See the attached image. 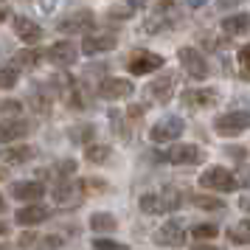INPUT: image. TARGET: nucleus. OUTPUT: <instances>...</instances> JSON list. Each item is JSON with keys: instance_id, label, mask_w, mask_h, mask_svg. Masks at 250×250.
Here are the masks:
<instances>
[{"instance_id": "obj_1", "label": "nucleus", "mask_w": 250, "mask_h": 250, "mask_svg": "<svg viewBox=\"0 0 250 250\" xmlns=\"http://www.w3.org/2000/svg\"><path fill=\"white\" fill-rule=\"evenodd\" d=\"M200 186H203L205 191H214V194H230L239 188V180L233 171L222 169V166H208L200 174Z\"/></svg>"}, {"instance_id": "obj_2", "label": "nucleus", "mask_w": 250, "mask_h": 250, "mask_svg": "<svg viewBox=\"0 0 250 250\" xmlns=\"http://www.w3.org/2000/svg\"><path fill=\"white\" fill-rule=\"evenodd\" d=\"M93 25H96V14H93L90 9H79V12L65 14V17L59 20L57 28L62 34L73 37V34H87V31H93Z\"/></svg>"}, {"instance_id": "obj_3", "label": "nucleus", "mask_w": 250, "mask_h": 250, "mask_svg": "<svg viewBox=\"0 0 250 250\" xmlns=\"http://www.w3.org/2000/svg\"><path fill=\"white\" fill-rule=\"evenodd\" d=\"M158 160H166V163H174V166H197V163L205 160V155H203V149L194 146V144H177L169 152L158 155Z\"/></svg>"}, {"instance_id": "obj_4", "label": "nucleus", "mask_w": 250, "mask_h": 250, "mask_svg": "<svg viewBox=\"0 0 250 250\" xmlns=\"http://www.w3.org/2000/svg\"><path fill=\"white\" fill-rule=\"evenodd\" d=\"M79 45L76 42H70V40H59L54 45H48L45 51V59L54 65V68H70V65H76V59H79Z\"/></svg>"}, {"instance_id": "obj_5", "label": "nucleus", "mask_w": 250, "mask_h": 250, "mask_svg": "<svg viewBox=\"0 0 250 250\" xmlns=\"http://www.w3.org/2000/svg\"><path fill=\"white\" fill-rule=\"evenodd\" d=\"M177 59H180V68L191 76V79H205L211 70H208V62H205L203 51H197L194 45H186L177 51Z\"/></svg>"}, {"instance_id": "obj_6", "label": "nucleus", "mask_w": 250, "mask_h": 250, "mask_svg": "<svg viewBox=\"0 0 250 250\" xmlns=\"http://www.w3.org/2000/svg\"><path fill=\"white\" fill-rule=\"evenodd\" d=\"M183 129H186V121H183L180 115H163L158 124L149 129V138L155 144H169V141L183 135Z\"/></svg>"}, {"instance_id": "obj_7", "label": "nucleus", "mask_w": 250, "mask_h": 250, "mask_svg": "<svg viewBox=\"0 0 250 250\" xmlns=\"http://www.w3.org/2000/svg\"><path fill=\"white\" fill-rule=\"evenodd\" d=\"M115 45H118V37L113 31H87L84 34V42L79 45V51L87 54V57H99V54L113 51Z\"/></svg>"}, {"instance_id": "obj_8", "label": "nucleus", "mask_w": 250, "mask_h": 250, "mask_svg": "<svg viewBox=\"0 0 250 250\" xmlns=\"http://www.w3.org/2000/svg\"><path fill=\"white\" fill-rule=\"evenodd\" d=\"M214 129L219 135H239V132H245L250 129V113L245 110H233V113H225V115H216L214 118Z\"/></svg>"}, {"instance_id": "obj_9", "label": "nucleus", "mask_w": 250, "mask_h": 250, "mask_svg": "<svg viewBox=\"0 0 250 250\" xmlns=\"http://www.w3.org/2000/svg\"><path fill=\"white\" fill-rule=\"evenodd\" d=\"M174 20H177L174 3H171V0H163L158 9L144 20V31H146V34H160V31H163V28H169Z\"/></svg>"}, {"instance_id": "obj_10", "label": "nucleus", "mask_w": 250, "mask_h": 250, "mask_svg": "<svg viewBox=\"0 0 250 250\" xmlns=\"http://www.w3.org/2000/svg\"><path fill=\"white\" fill-rule=\"evenodd\" d=\"M160 68H163V57L152 54V51H135L132 57L126 59V70L132 76H146V73H155Z\"/></svg>"}, {"instance_id": "obj_11", "label": "nucleus", "mask_w": 250, "mask_h": 250, "mask_svg": "<svg viewBox=\"0 0 250 250\" xmlns=\"http://www.w3.org/2000/svg\"><path fill=\"white\" fill-rule=\"evenodd\" d=\"M135 93L132 82L129 79H118V76H107V79L99 84V96L104 102H121V99H129Z\"/></svg>"}, {"instance_id": "obj_12", "label": "nucleus", "mask_w": 250, "mask_h": 250, "mask_svg": "<svg viewBox=\"0 0 250 250\" xmlns=\"http://www.w3.org/2000/svg\"><path fill=\"white\" fill-rule=\"evenodd\" d=\"M51 197H54V203L57 205H73L76 200L82 197V183L79 180H70V177H62L51 186Z\"/></svg>"}, {"instance_id": "obj_13", "label": "nucleus", "mask_w": 250, "mask_h": 250, "mask_svg": "<svg viewBox=\"0 0 250 250\" xmlns=\"http://www.w3.org/2000/svg\"><path fill=\"white\" fill-rule=\"evenodd\" d=\"M28 132H31V121H25L20 115L0 121V144H17V141L25 138Z\"/></svg>"}, {"instance_id": "obj_14", "label": "nucleus", "mask_w": 250, "mask_h": 250, "mask_svg": "<svg viewBox=\"0 0 250 250\" xmlns=\"http://www.w3.org/2000/svg\"><path fill=\"white\" fill-rule=\"evenodd\" d=\"M45 183L40 180H20V183H12V197L20 200V203H40L45 197Z\"/></svg>"}, {"instance_id": "obj_15", "label": "nucleus", "mask_w": 250, "mask_h": 250, "mask_svg": "<svg viewBox=\"0 0 250 250\" xmlns=\"http://www.w3.org/2000/svg\"><path fill=\"white\" fill-rule=\"evenodd\" d=\"M219 102V93L214 87H194V90H183V104L191 110H203V107H214Z\"/></svg>"}, {"instance_id": "obj_16", "label": "nucleus", "mask_w": 250, "mask_h": 250, "mask_svg": "<svg viewBox=\"0 0 250 250\" xmlns=\"http://www.w3.org/2000/svg\"><path fill=\"white\" fill-rule=\"evenodd\" d=\"M14 34L20 37L25 45H37V42L45 37V31H42V25H37L31 17H23V14H17V17H14Z\"/></svg>"}, {"instance_id": "obj_17", "label": "nucleus", "mask_w": 250, "mask_h": 250, "mask_svg": "<svg viewBox=\"0 0 250 250\" xmlns=\"http://www.w3.org/2000/svg\"><path fill=\"white\" fill-rule=\"evenodd\" d=\"M48 219V208L40 203H25L23 208H17V214H14V222L23 228H34L40 222H45Z\"/></svg>"}, {"instance_id": "obj_18", "label": "nucleus", "mask_w": 250, "mask_h": 250, "mask_svg": "<svg viewBox=\"0 0 250 250\" xmlns=\"http://www.w3.org/2000/svg\"><path fill=\"white\" fill-rule=\"evenodd\" d=\"M155 242L163 245V248H183L186 245V230H183L180 222H166V225H160V230L155 233Z\"/></svg>"}, {"instance_id": "obj_19", "label": "nucleus", "mask_w": 250, "mask_h": 250, "mask_svg": "<svg viewBox=\"0 0 250 250\" xmlns=\"http://www.w3.org/2000/svg\"><path fill=\"white\" fill-rule=\"evenodd\" d=\"M149 99L158 104H169L171 102V93H174V76H169V73H163V76H158L155 82H149Z\"/></svg>"}, {"instance_id": "obj_20", "label": "nucleus", "mask_w": 250, "mask_h": 250, "mask_svg": "<svg viewBox=\"0 0 250 250\" xmlns=\"http://www.w3.org/2000/svg\"><path fill=\"white\" fill-rule=\"evenodd\" d=\"M37 155L34 146L28 144H17V146H6L0 152V163H9V166H20V163H28V160Z\"/></svg>"}, {"instance_id": "obj_21", "label": "nucleus", "mask_w": 250, "mask_h": 250, "mask_svg": "<svg viewBox=\"0 0 250 250\" xmlns=\"http://www.w3.org/2000/svg\"><path fill=\"white\" fill-rule=\"evenodd\" d=\"M250 31V14H230L222 20V34L225 37H239Z\"/></svg>"}, {"instance_id": "obj_22", "label": "nucleus", "mask_w": 250, "mask_h": 250, "mask_svg": "<svg viewBox=\"0 0 250 250\" xmlns=\"http://www.w3.org/2000/svg\"><path fill=\"white\" fill-rule=\"evenodd\" d=\"M42 57H45V54H40L37 48L25 45L23 51H17V54H14V65H17V68H25V70H34L37 65L42 62Z\"/></svg>"}, {"instance_id": "obj_23", "label": "nucleus", "mask_w": 250, "mask_h": 250, "mask_svg": "<svg viewBox=\"0 0 250 250\" xmlns=\"http://www.w3.org/2000/svg\"><path fill=\"white\" fill-rule=\"evenodd\" d=\"M90 228L96 233H113L115 228H118V219L113 214H104V211H96L90 214Z\"/></svg>"}, {"instance_id": "obj_24", "label": "nucleus", "mask_w": 250, "mask_h": 250, "mask_svg": "<svg viewBox=\"0 0 250 250\" xmlns=\"http://www.w3.org/2000/svg\"><path fill=\"white\" fill-rule=\"evenodd\" d=\"M20 82V68L17 65H0V90H12Z\"/></svg>"}, {"instance_id": "obj_25", "label": "nucleus", "mask_w": 250, "mask_h": 250, "mask_svg": "<svg viewBox=\"0 0 250 250\" xmlns=\"http://www.w3.org/2000/svg\"><path fill=\"white\" fill-rule=\"evenodd\" d=\"M93 138H96V126L93 124L70 126V141H73V144H90Z\"/></svg>"}, {"instance_id": "obj_26", "label": "nucleus", "mask_w": 250, "mask_h": 250, "mask_svg": "<svg viewBox=\"0 0 250 250\" xmlns=\"http://www.w3.org/2000/svg\"><path fill=\"white\" fill-rule=\"evenodd\" d=\"M84 158L90 160V163H107L110 160V146H104V144H87Z\"/></svg>"}, {"instance_id": "obj_27", "label": "nucleus", "mask_w": 250, "mask_h": 250, "mask_svg": "<svg viewBox=\"0 0 250 250\" xmlns=\"http://www.w3.org/2000/svg\"><path fill=\"white\" fill-rule=\"evenodd\" d=\"M197 208H203V211H219L222 208V200L219 197H211V194H191L188 197Z\"/></svg>"}, {"instance_id": "obj_28", "label": "nucleus", "mask_w": 250, "mask_h": 250, "mask_svg": "<svg viewBox=\"0 0 250 250\" xmlns=\"http://www.w3.org/2000/svg\"><path fill=\"white\" fill-rule=\"evenodd\" d=\"M228 239L233 242V245H250V228L242 222L236 228H228Z\"/></svg>"}, {"instance_id": "obj_29", "label": "nucleus", "mask_w": 250, "mask_h": 250, "mask_svg": "<svg viewBox=\"0 0 250 250\" xmlns=\"http://www.w3.org/2000/svg\"><path fill=\"white\" fill-rule=\"evenodd\" d=\"M28 104H31L40 115L51 113V99H48V93H31V96H28Z\"/></svg>"}, {"instance_id": "obj_30", "label": "nucleus", "mask_w": 250, "mask_h": 250, "mask_svg": "<svg viewBox=\"0 0 250 250\" xmlns=\"http://www.w3.org/2000/svg\"><path fill=\"white\" fill-rule=\"evenodd\" d=\"M110 126H113V132H118V138L121 141H126L129 138V126H126V121H124V113H110Z\"/></svg>"}, {"instance_id": "obj_31", "label": "nucleus", "mask_w": 250, "mask_h": 250, "mask_svg": "<svg viewBox=\"0 0 250 250\" xmlns=\"http://www.w3.org/2000/svg\"><path fill=\"white\" fill-rule=\"evenodd\" d=\"M236 62H239V70H242V79L250 82V42H248V45H242V48H239Z\"/></svg>"}, {"instance_id": "obj_32", "label": "nucleus", "mask_w": 250, "mask_h": 250, "mask_svg": "<svg viewBox=\"0 0 250 250\" xmlns=\"http://www.w3.org/2000/svg\"><path fill=\"white\" fill-rule=\"evenodd\" d=\"M54 174H57V180H62V177H73V174H76V160H70V158H62L57 163V166H54Z\"/></svg>"}, {"instance_id": "obj_33", "label": "nucleus", "mask_w": 250, "mask_h": 250, "mask_svg": "<svg viewBox=\"0 0 250 250\" xmlns=\"http://www.w3.org/2000/svg\"><path fill=\"white\" fill-rule=\"evenodd\" d=\"M82 183V194H102L107 191V180L102 177H87V180H79Z\"/></svg>"}, {"instance_id": "obj_34", "label": "nucleus", "mask_w": 250, "mask_h": 250, "mask_svg": "<svg viewBox=\"0 0 250 250\" xmlns=\"http://www.w3.org/2000/svg\"><path fill=\"white\" fill-rule=\"evenodd\" d=\"M191 233H194V239H200V242H203V239H216V236H219V228H216V225H194Z\"/></svg>"}, {"instance_id": "obj_35", "label": "nucleus", "mask_w": 250, "mask_h": 250, "mask_svg": "<svg viewBox=\"0 0 250 250\" xmlns=\"http://www.w3.org/2000/svg\"><path fill=\"white\" fill-rule=\"evenodd\" d=\"M62 245H65V236L51 233V236H45V239H40V242H37V250H59Z\"/></svg>"}, {"instance_id": "obj_36", "label": "nucleus", "mask_w": 250, "mask_h": 250, "mask_svg": "<svg viewBox=\"0 0 250 250\" xmlns=\"http://www.w3.org/2000/svg\"><path fill=\"white\" fill-rule=\"evenodd\" d=\"M0 113L9 115V118H14V115L23 113V104H20V102H12V99H6V102H0Z\"/></svg>"}, {"instance_id": "obj_37", "label": "nucleus", "mask_w": 250, "mask_h": 250, "mask_svg": "<svg viewBox=\"0 0 250 250\" xmlns=\"http://www.w3.org/2000/svg\"><path fill=\"white\" fill-rule=\"evenodd\" d=\"M93 250H126V245L113 239H93Z\"/></svg>"}, {"instance_id": "obj_38", "label": "nucleus", "mask_w": 250, "mask_h": 250, "mask_svg": "<svg viewBox=\"0 0 250 250\" xmlns=\"http://www.w3.org/2000/svg\"><path fill=\"white\" fill-rule=\"evenodd\" d=\"M107 17H113V20H126V17H132V6H110V9H107Z\"/></svg>"}, {"instance_id": "obj_39", "label": "nucleus", "mask_w": 250, "mask_h": 250, "mask_svg": "<svg viewBox=\"0 0 250 250\" xmlns=\"http://www.w3.org/2000/svg\"><path fill=\"white\" fill-rule=\"evenodd\" d=\"M141 115H144V104H132V107L126 110V118H129V121H138Z\"/></svg>"}, {"instance_id": "obj_40", "label": "nucleus", "mask_w": 250, "mask_h": 250, "mask_svg": "<svg viewBox=\"0 0 250 250\" xmlns=\"http://www.w3.org/2000/svg\"><path fill=\"white\" fill-rule=\"evenodd\" d=\"M239 3H245V0H216V9L228 12V9H236Z\"/></svg>"}, {"instance_id": "obj_41", "label": "nucleus", "mask_w": 250, "mask_h": 250, "mask_svg": "<svg viewBox=\"0 0 250 250\" xmlns=\"http://www.w3.org/2000/svg\"><path fill=\"white\" fill-rule=\"evenodd\" d=\"M239 208H242V211H250V191H248V194H242V200H239Z\"/></svg>"}, {"instance_id": "obj_42", "label": "nucleus", "mask_w": 250, "mask_h": 250, "mask_svg": "<svg viewBox=\"0 0 250 250\" xmlns=\"http://www.w3.org/2000/svg\"><path fill=\"white\" fill-rule=\"evenodd\" d=\"M225 152L228 155H233V158H245V149H239V146H228Z\"/></svg>"}, {"instance_id": "obj_43", "label": "nucleus", "mask_w": 250, "mask_h": 250, "mask_svg": "<svg viewBox=\"0 0 250 250\" xmlns=\"http://www.w3.org/2000/svg\"><path fill=\"white\" fill-rule=\"evenodd\" d=\"M34 242H37L34 233H23V236H20V245H23V248H25V245H34Z\"/></svg>"}, {"instance_id": "obj_44", "label": "nucleus", "mask_w": 250, "mask_h": 250, "mask_svg": "<svg viewBox=\"0 0 250 250\" xmlns=\"http://www.w3.org/2000/svg\"><path fill=\"white\" fill-rule=\"evenodd\" d=\"M186 3H188V9H200V6L208 3V0H186Z\"/></svg>"}, {"instance_id": "obj_45", "label": "nucleus", "mask_w": 250, "mask_h": 250, "mask_svg": "<svg viewBox=\"0 0 250 250\" xmlns=\"http://www.w3.org/2000/svg\"><path fill=\"white\" fill-rule=\"evenodd\" d=\"M149 0H129V6H132V9H138V6H146Z\"/></svg>"}, {"instance_id": "obj_46", "label": "nucleus", "mask_w": 250, "mask_h": 250, "mask_svg": "<svg viewBox=\"0 0 250 250\" xmlns=\"http://www.w3.org/2000/svg\"><path fill=\"white\" fill-rule=\"evenodd\" d=\"M194 250H219V248H214V245H197Z\"/></svg>"}, {"instance_id": "obj_47", "label": "nucleus", "mask_w": 250, "mask_h": 250, "mask_svg": "<svg viewBox=\"0 0 250 250\" xmlns=\"http://www.w3.org/2000/svg\"><path fill=\"white\" fill-rule=\"evenodd\" d=\"M6 233H9V225H6V222H0V236H6Z\"/></svg>"}, {"instance_id": "obj_48", "label": "nucleus", "mask_w": 250, "mask_h": 250, "mask_svg": "<svg viewBox=\"0 0 250 250\" xmlns=\"http://www.w3.org/2000/svg\"><path fill=\"white\" fill-rule=\"evenodd\" d=\"M6 17H9V12H6V9H0V23H3Z\"/></svg>"}, {"instance_id": "obj_49", "label": "nucleus", "mask_w": 250, "mask_h": 250, "mask_svg": "<svg viewBox=\"0 0 250 250\" xmlns=\"http://www.w3.org/2000/svg\"><path fill=\"white\" fill-rule=\"evenodd\" d=\"M3 208H6V200H3V194H0V214H3Z\"/></svg>"}, {"instance_id": "obj_50", "label": "nucleus", "mask_w": 250, "mask_h": 250, "mask_svg": "<svg viewBox=\"0 0 250 250\" xmlns=\"http://www.w3.org/2000/svg\"><path fill=\"white\" fill-rule=\"evenodd\" d=\"M0 250H12V248H9V245H0Z\"/></svg>"}, {"instance_id": "obj_51", "label": "nucleus", "mask_w": 250, "mask_h": 250, "mask_svg": "<svg viewBox=\"0 0 250 250\" xmlns=\"http://www.w3.org/2000/svg\"><path fill=\"white\" fill-rule=\"evenodd\" d=\"M245 225H248V228H250V219H248V222H245Z\"/></svg>"}, {"instance_id": "obj_52", "label": "nucleus", "mask_w": 250, "mask_h": 250, "mask_svg": "<svg viewBox=\"0 0 250 250\" xmlns=\"http://www.w3.org/2000/svg\"><path fill=\"white\" fill-rule=\"evenodd\" d=\"M0 177H3V169H0Z\"/></svg>"}, {"instance_id": "obj_53", "label": "nucleus", "mask_w": 250, "mask_h": 250, "mask_svg": "<svg viewBox=\"0 0 250 250\" xmlns=\"http://www.w3.org/2000/svg\"><path fill=\"white\" fill-rule=\"evenodd\" d=\"M0 3H3V0H0Z\"/></svg>"}]
</instances>
